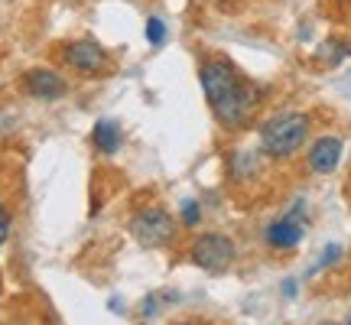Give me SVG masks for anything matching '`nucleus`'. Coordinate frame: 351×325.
<instances>
[{"label":"nucleus","instance_id":"nucleus-1","mask_svg":"<svg viewBox=\"0 0 351 325\" xmlns=\"http://www.w3.org/2000/svg\"><path fill=\"white\" fill-rule=\"evenodd\" d=\"M199 82L218 124L228 130H238L247 124V117L257 108V88L247 85L234 65L225 59H212L199 69Z\"/></svg>","mask_w":351,"mask_h":325},{"label":"nucleus","instance_id":"nucleus-2","mask_svg":"<svg viewBox=\"0 0 351 325\" xmlns=\"http://www.w3.org/2000/svg\"><path fill=\"white\" fill-rule=\"evenodd\" d=\"M309 137V117L300 111L274 114L270 121L261 124V150L274 160H287L300 150Z\"/></svg>","mask_w":351,"mask_h":325},{"label":"nucleus","instance_id":"nucleus-3","mask_svg":"<svg viewBox=\"0 0 351 325\" xmlns=\"http://www.w3.org/2000/svg\"><path fill=\"white\" fill-rule=\"evenodd\" d=\"M130 234H134V241H137L140 248L156 250L173 241L176 218L166 208H143V212H137L130 218Z\"/></svg>","mask_w":351,"mask_h":325},{"label":"nucleus","instance_id":"nucleus-4","mask_svg":"<svg viewBox=\"0 0 351 325\" xmlns=\"http://www.w3.org/2000/svg\"><path fill=\"white\" fill-rule=\"evenodd\" d=\"M192 261L208 274H225L234 261V241L225 238V234H202L192 244Z\"/></svg>","mask_w":351,"mask_h":325},{"label":"nucleus","instance_id":"nucleus-5","mask_svg":"<svg viewBox=\"0 0 351 325\" xmlns=\"http://www.w3.org/2000/svg\"><path fill=\"white\" fill-rule=\"evenodd\" d=\"M65 62L78 72H85V75H101L108 69V52L91 39H78V43L65 46Z\"/></svg>","mask_w":351,"mask_h":325},{"label":"nucleus","instance_id":"nucleus-6","mask_svg":"<svg viewBox=\"0 0 351 325\" xmlns=\"http://www.w3.org/2000/svg\"><path fill=\"white\" fill-rule=\"evenodd\" d=\"M302 231H306V225H302V202H300L289 215L276 218L274 225L267 228V244L276 250H289L302 241Z\"/></svg>","mask_w":351,"mask_h":325},{"label":"nucleus","instance_id":"nucleus-7","mask_svg":"<svg viewBox=\"0 0 351 325\" xmlns=\"http://www.w3.org/2000/svg\"><path fill=\"white\" fill-rule=\"evenodd\" d=\"M23 85H26V91L33 95V98H39V101H56V98H62L65 91V82L52 69H29L26 72V78H23Z\"/></svg>","mask_w":351,"mask_h":325},{"label":"nucleus","instance_id":"nucleus-8","mask_svg":"<svg viewBox=\"0 0 351 325\" xmlns=\"http://www.w3.org/2000/svg\"><path fill=\"white\" fill-rule=\"evenodd\" d=\"M341 153H345V143L339 137H319L309 147V169L313 173H332L341 162Z\"/></svg>","mask_w":351,"mask_h":325},{"label":"nucleus","instance_id":"nucleus-9","mask_svg":"<svg viewBox=\"0 0 351 325\" xmlns=\"http://www.w3.org/2000/svg\"><path fill=\"white\" fill-rule=\"evenodd\" d=\"M91 140H95L98 153L114 156V153L121 150V127L114 124V121H98V124H95V130H91Z\"/></svg>","mask_w":351,"mask_h":325},{"label":"nucleus","instance_id":"nucleus-10","mask_svg":"<svg viewBox=\"0 0 351 325\" xmlns=\"http://www.w3.org/2000/svg\"><path fill=\"white\" fill-rule=\"evenodd\" d=\"M147 39H150V46H163L166 43V23L163 20H156V16L147 20Z\"/></svg>","mask_w":351,"mask_h":325},{"label":"nucleus","instance_id":"nucleus-11","mask_svg":"<svg viewBox=\"0 0 351 325\" xmlns=\"http://www.w3.org/2000/svg\"><path fill=\"white\" fill-rule=\"evenodd\" d=\"M199 221H202V208H199V202H182V225L195 228Z\"/></svg>","mask_w":351,"mask_h":325},{"label":"nucleus","instance_id":"nucleus-12","mask_svg":"<svg viewBox=\"0 0 351 325\" xmlns=\"http://www.w3.org/2000/svg\"><path fill=\"white\" fill-rule=\"evenodd\" d=\"M10 238V215H7V208L0 205V244Z\"/></svg>","mask_w":351,"mask_h":325},{"label":"nucleus","instance_id":"nucleus-13","mask_svg":"<svg viewBox=\"0 0 351 325\" xmlns=\"http://www.w3.org/2000/svg\"><path fill=\"white\" fill-rule=\"evenodd\" d=\"M179 325H202V322H179Z\"/></svg>","mask_w":351,"mask_h":325},{"label":"nucleus","instance_id":"nucleus-14","mask_svg":"<svg viewBox=\"0 0 351 325\" xmlns=\"http://www.w3.org/2000/svg\"><path fill=\"white\" fill-rule=\"evenodd\" d=\"M348 325H351V322H348Z\"/></svg>","mask_w":351,"mask_h":325}]
</instances>
